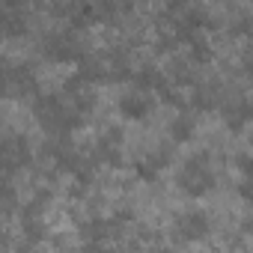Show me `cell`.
Returning <instances> with one entry per match:
<instances>
[{"label":"cell","mask_w":253,"mask_h":253,"mask_svg":"<svg viewBox=\"0 0 253 253\" xmlns=\"http://www.w3.org/2000/svg\"><path fill=\"white\" fill-rule=\"evenodd\" d=\"M209 229H211V223H209L206 211H188V214H182V217H179V232H182L185 238H191V241L206 238V235H209Z\"/></svg>","instance_id":"cell-1"},{"label":"cell","mask_w":253,"mask_h":253,"mask_svg":"<svg viewBox=\"0 0 253 253\" xmlns=\"http://www.w3.org/2000/svg\"><path fill=\"white\" fill-rule=\"evenodd\" d=\"M119 113H122L125 119H143V116L149 113V101H146L143 95H125V98L119 101Z\"/></svg>","instance_id":"cell-2"},{"label":"cell","mask_w":253,"mask_h":253,"mask_svg":"<svg viewBox=\"0 0 253 253\" xmlns=\"http://www.w3.org/2000/svg\"><path fill=\"white\" fill-rule=\"evenodd\" d=\"M191 137H194V119H191L188 113L176 116V119L170 122V140H173V143H188Z\"/></svg>","instance_id":"cell-3"},{"label":"cell","mask_w":253,"mask_h":253,"mask_svg":"<svg viewBox=\"0 0 253 253\" xmlns=\"http://www.w3.org/2000/svg\"><path fill=\"white\" fill-rule=\"evenodd\" d=\"M134 173H137L140 179H146V182H152V179L158 176V164H155V161H140Z\"/></svg>","instance_id":"cell-4"},{"label":"cell","mask_w":253,"mask_h":253,"mask_svg":"<svg viewBox=\"0 0 253 253\" xmlns=\"http://www.w3.org/2000/svg\"><path fill=\"white\" fill-rule=\"evenodd\" d=\"M235 167H238L247 179H253V155H238V158H235Z\"/></svg>","instance_id":"cell-5"},{"label":"cell","mask_w":253,"mask_h":253,"mask_svg":"<svg viewBox=\"0 0 253 253\" xmlns=\"http://www.w3.org/2000/svg\"><path fill=\"white\" fill-rule=\"evenodd\" d=\"M238 194L247 200V203H253V179H247V182H241L238 185Z\"/></svg>","instance_id":"cell-6"},{"label":"cell","mask_w":253,"mask_h":253,"mask_svg":"<svg viewBox=\"0 0 253 253\" xmlns=\"http://www.w3.org/2000/svg\"><path fill=\"white\" fill-rule=\"evenodd\" d=\"M241 232H247V235H253V214H247V217L241 220Z\"/></svg>","instance_id":"cell-7"}]
</instances>
